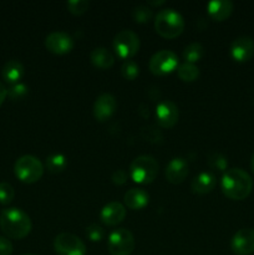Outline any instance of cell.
Returning a JSON list of instances; mask_svg holds the SVG:
<instances>
[{
	"label": "cell",
	"instance_id": "1",
	"mask_svg": "<svg viewBox=\"0 0 254 255\" xmlns=\"http://www.w3.org/2000/svg\"><path fill=\"white\" fill-rule=\"evenodd\" d=\"M224 196L233 201H242L247 198L253 188V181L249 173L242 168L227 169L221 181Z\"/></svg>",
	"mask_w": 254,
	"mask_h": 255
},
{
	"label": "cell",
	"instance_id": "2",
	"mask_svg": "<svg viewBox=\"0 0 254 255\" xmlns=\"http://www.w3.org/2000/svg\"><path fill=\"white\" fill-rule=\"evenodd\" d=\"M0 227L9 238L22 239L31 232V219L22 209L12 207L0 214Z\"/></svg>",
	"mask_w": 254,
	"mask_h": 255
},
{
	"label": "cell",
	"instance_id": "3",
	"mask_svg": "<svg viewBox=\"0 0 254 255\" xmlns=\"http://www.w3.org/2000/svg\"><path fill=\"white\" fill-rule=\"evenodd\" d=\"M154 29L164 39H174L184 30V20L178 11L172 7L162 9L154 17Z\"/></svg>",
	"mask_w": 254,
	"mask_h": 255
},
{
	"label": "cell",
	"instance_id": "4",
	"mask_svg": "<svg viewBox=\"0 0 254 255\" xmlns=\"http://www.w3.org/2000/svg\"><path fill=\"white\" fill-rule=\"evenodd\" d=\"M158 162L154 157L142 154L136 157L129 166V176L138 184H149L158 174Z\"/></svg>",
	"mask_w": 254,
	"mask_h": 255
},
{
	"label": "cell",
	"instance_id": "5",
	"mask_svg": "<svg viewBox=\"0 0 254 255\" xmlns=\"http://www.w3.org/2000/svg\"><path fill=\"white\" fill-rule=\"evenodd\" d=\"M14 173L24 183H35L44 174V164L37 157L25 154L19 157L14 164Z\"/></svg>",
	"mask_w": 254,
	"mask_h": 255
},
{
	"label": "cell",
	"instance_id": "6",
	"mask_svg": "<svg viewBox=\"0 0 254 255\" xmlns=\"http://www.w3.org/2000/svg\"><path fill=\"white\" fill-rule=\"evenodd\" d=\"M138 35L132 30H121L114 37V50L121 59L129 60L138 52Z\"/></svg>",
	"mask_w": 254,
	"mask_h": 255
},
{
	"label": "cell",
	"instance_id": "7",
	"mask_svg": "<svg viewBox=\"0 0 254 255\" xmlns=\"http://www.w3.org/2000/svg\"><path fill=\"white\" fill-rule=\"evenodd\" d=\"M134 244L133 234L126 228H119L109 236L107 249L111 255H131Z\"/></svg>",
	"mask_w": 254,
	"mask_h": 255
},
{
	"label": "cell",
	"instance_id": "8",
	"mask_svg": "<svg viewBox=\"0 0 254 255\" xmlns=\"http://www.w3.org/2000/svg\"><path fill=\"white\" fill-rule=\"evenodd\" d=\"M148 67L157 76L171 74L178 67V56L171 50H161L149 59Z\"/></svg>",
	"mask_w": 254,
	"mask_h": 255
},
{
	"label": "cell",
	"instance_id": "9",
	"mask_svg": "<svg viewBox=\"0 0 254 255\" xmlns=\"http://www.w3.org/2000/svg\"><path fill=\"white\" fill-rule=\"evenodd\" d=\"M54 249L57 255H86V246L77 236L60 233L54 239Z\"/></svg>",
	"mask_w": 254,
	"mask_h": 255
},
{
	"label": "cell",
	"instance_id": "10",
	"mask_svg": "<svg viewBox=\"0 0 254 255\" xmlns=\"http://www.w3.org/2000/svg\"><path fill=\"white\" fill-rule=\"evenodd\" d=\"M157 124L163 128H172L178 122L179 111L174 102L163 100L156 107Z\"/></svg>",
	"mask_w": 254,
	"mask_h": 255
},
{
	"label": "cell",
	"instance_id": "11",
	"mask_svg": "<svg viewBox=\"0 0 254 255\" xmlns=\"http://www.w3.org/2000/svg\"><path fill=\"white\" fill-rule=\"evenodd\" d=\"M232 251L237 255H251L254 253V229L242 228L233 236L231 242Z\"/></svg>",
	"mask_w": 254,
	"mask_h": 255
},
{
	"label": "cell",
	"instance_id": "12",
	"mask_svg": "<svg viewBox=\"0 0 254 255\" xmlns=\"http://www.w3.org/2000/svg\"><path fill=\"white\" fill-rule=\"evenodd\" d=\"M45 46L52 54L65 55L74 47V39L67 32L54 31L46 36Z\"/></svg>",
	"mask_w": 254,
	"mask_h": 255
},
{
	"label": "cell",
	"instance_id": "13",
	"mask_svg": "<svg viewBox=\"0 0 254 255\" xmlns=\"http://www.w3.org/2000/svg\"><path fill=\"white\" fill-rule=\"evenodd\" d=\"M117 109V101L111 94H102L95 100L92 112L97 121L104 122L115 114Z\"/></svg>",
	"mask_w": 254,
	"mask_h": 255
},
{
	"label": "cell",
	"instance_id": "14",
	"mask_svg": "<svg viewBox=\"0 0 254 255\" xmlns=\"http://www.w3.org/2000/svg\"><path fill=\"white\" fill-rule=\"evenodd\" d=\"M231 55L236 61L246 62L254 56V40L251 36H239L232 42Z\"/></svg>",
	"mask_w": 254,
	"mask_h": 255
},
{
	"label": "cell",
	"instance_id": "15",
	"mask_svg": "<svg viewBox=\"0 0 254 255\" xmlns=\"http://www.w3.org/2000/svg\"><path fill=\"white\" fill-rule=\"evenodd\" d=\"M188 162L182 157H174L166 167V178L172 184H181L188 176Z\"/></svg>",
	"mask_w": 254,
	"mask_h": 255
},
{
	"label": "cell",
	"instance_id": "16",
	"mask_svg": "<svg viewBox=\"0 0 254 255\" xmlns=\"http://www.w3.org/2000/svg\"><path fill=\"white\" fill-rule=\"evenodd\" d=\"M126 217V207L120 202H111L106 204L100 212V218L106 226H117Z\"/></svg>",
	"mask_w": 254,
	"mask_h": 255
},
{
	"label": "cell",
	"instance_id": "17",
	"mask_svg": "<svg viewBox=\"0 0 254 255\" xmlns=\"http://www.w3.org/2000/svg\"><path fill=\"white\" fill-rule=\"evenodd\" d=\"M233 2L229 0H213L207 4V11L209 16L216 21H223L228 19L233 12Z\"/></svg>",
	"mask_w": 254,
	"mask_h": 255
},
{
	"label": "cell",
	"instance_id": "18",
	"mask_svg": "<svg viewBox=\"0 0 254 255\" xmlns=\"http://www.w3.org/2000/svg\"><path fill=\"white\" fill-rule=\"evenodd\" d=\"M149 194L142 188H131L125 193V206L133 211H139L148 204Z\"/></svg>",
	"mask_w": 254,
	"mask_h": 255
},
{
	"label": "cell",
	"instance_id": "19",
	"mask_svg": "<svg viewBox=\"0 0 254 255\" xmlns=\"http://www.w3.org/2000/svg\"><path fill=\"white\" fill-rule=\"evenodd\" d=\"M216 187V176L211 172H202L194 177L191 183L192 192L194 194H207Z\"/></svg>",
	"mask_w": 254,
	"mask_h": 255
},
{
	"label": "cell",
	"instance_id": "20",
	"mask_svg": "<svg viewBox=\"0 0 254 255\" xmlns=\"http://www.w3.org/2000/svg\"><path fill=\"white\" fill-rule=\"evenodd\" d=\"M25 74V67L22 65L21 61L19 60H9L4 64L1 69V76L9 84L15 85L19 82V80H21V77Z\"/></svg>",
	"mask_w": 254,
	"mask_h": 255
},
{
	"label": "cell",
	"instance_id": "21",
	"mask_svg": "<svg viewBox=\"0 0 254 255\" xmlns=\"http://www.w3.org/2000/svg\"><path fill=\"white\" fill-rule=\"evenodd\" d=\"M90 60H91L92 65L97 69L107 70L112 67L115 64V57L106 47H96L90 54Z\"/></svg>",
	"mask_w": 254,
	"mask_h": 255
},
{
	"label": "cell",
	"instance_id": "22",
	"mask_svg": "<svg viewBox=\"0 0 254 255\" xmlns=\"http://www.w3.org/2000/svg\"><path fill=\"white\" fill-rule=\"evenodd\" d=\"M204 47L201 42H192L183 50V57L188 64H196L203 57Z\"/></svg>",
	"mask_w": 254,
	"mask_h": 255
},
{
	"label": "cell",
	"instance_id": "23",
	"mask_svg": "<svg viewBox=\"0 0 254 255\" xmlns=\"http://www.w3.org/2000/svg\"><path fill=\"white\" fill-rule=\"evenodd\" d=\"M46 168L50 173H60L64 171L67 166V159L61 153H52L45 161Z\"/></svg>",
	"mask_w": 254,
	"mask_h": 255
},
{
	"label": "cell",
	"instance_id": "24",
	"mask_svg": "<svg viewBox=\"0 0 254 255\" xmlns=\"http://www.w3.org/2000/svg\"><path fill=\"white\" fill-rule=\"evenodd\" d=\"M177 74H178V77L182 81L192 82L198 79L199 69L194 64L184 62V64L178 65V67H177Z\"/></svg>",
	"mask_w": 254,
	"mask_h": 255
},
{
	"label": "cell",
	"instance_id": "25",
	"mask_svg": "<svg viewBox=\"0 0 254 255\" xmlns=\"http://www.w3.org/2000/svg\"><path fill=\"white\" fill-rule=\"evenodd\" d=\"M207 163H208L209 168H212L213 171L226 172L227 168H228L227 157L219 153V152H212V153H209L208 158H207Z\"/></svg>",
	"mask_w": 254,
	"mask_h": 255
},
{
	"label": "cell",
	"instance_id": "26",
	"mask_svg": "<svg viewBox=\"0 0 254 255\" xmlns=\"http://www.w3.org/2000/svg\"><path fill=\"white\" fill-rule=\"evenodd\" d=\"M152 16H153V11L147 5H137L132 9V17H133L134 21L139 22V24L148 22L152 19Z\"/></svg>",
	"mask_w": 254,
	"mask_h": 255
},
{
	"label": "cell",
	"instance_id": "27",
	"mask_svg": "<svg viewBox=\"0 0 254 255\" xmlns=\"http://www.w3.org/2000/svg\"><path fill=\"white\" fill-rule=\"evenodd\" d=\"M121 75L124 76V79L132 81L136 77H138L139 66L133 60H126L121 66Z\"/></svg>",
	"mask_w": 254,
	"mask_h": 255
},
{
	"label": "cell",
	"instance_id": "28",
	"mask_svg": "<svg viewBox=\"0 0 254 255\" xmlns=\"http://www.w3.org/2000/svg\"><path fill=\"white\" fill-rule=\"evenodd\" d=\"M15 197L14 187L7 182H0V203L9 204Z\"/></svg>",
	"mask_w": 254,
	"mask_h": 255
},
{
	"label": "cell",
	"instance_id": "29",
	"mask_svg": "<svg viewBox=\"0 0 254 255\" xmlns=\"http://www.w3.org/2000/svg\"><path fill=\"white\" fill-rule=\"evenodd\" d=\"M27 92H29V87L25 84L17 82V84L11 85L10 89H7V96L11 100H15V101H16V100L24 99L27 95Z\"/></svg>",
	"mask_w": 254,
	"mask_h": 255
},
{
	"label": "cell",
	"instance_id": "30",
	"mask_svg": "<svg viewBox=\"0 0 254 255\" xmlns=\"http://www.w3.org/2000/svg\"><path fill=\"white\" fill-rule=\"evenodd\" d=\"M66 5L71 14L82 15L89 10L90 2L87 0H70Z\"/></svg>",
	"mask_w": 254,
	"mask_h": 255
},
{
	"label": "cell",
	"instance_id": "31",
	"mask_svg": "<svg viewBox=\"0 0 254 255\" xmlns=\"http://www.w3.org/2000/svg\"><path fill=\"white\" fill-rule=\"evenodd\" d=\"M141 133H142V137H143L144 139L152 142V143H157V142H159L162 139L161 131H159V129H157L154 126L143 127L141 131Z\"/></svg>",
	"mask_w": 254,
	"mask_h": 255
},
{
	"label": "cell",
	"instance_id": "32",
	"mask_svg": "<svg viewBox=\"0 0 254 255\" xmlns=\"http://www.w3.org/2000/svg\"><path fill=\"white\" fill-rule=\"evenodd\" d=\"M86 237L91 242H100L104 238V229L99 224H90L86 228Z\"/></svg>",
	"mask_w": 254,
	"mask_h": 255
},
{
	"label": "cell",
	"instance_id": "33",
	"mask_svg": "<svg viewBox=\"0 0 254 255\" xmlns=\"http://www.w3.org/2000/svg\"><path fill=\"white\" fill-rule=\"evenodd\" d=\"M127 178H128V173L124 171V169H117L111 176L112 183L116 184V186H122V184L126 183Z\"/></svg>",
	"mask_w": 254,
	"mask_h": 255
},
{
	"label": "cell",
	"instance_id": "34",
	"mask_svg": "<svg viewBox=\"0 0 254 255\" xmlns=\"http://www.w3.org/2000/svg\"><path fill=\"white\" fill-rule=\"evenodd\" d=\"M12 244L6 237L0 236V255H11Z\"/></svg>",
	"mask_w": 254,
	"mask_h": 255
},
{
	"label": "cell",
	"instance_id": "35",
	"mask_svg": "<svg viewBox=\"0 0 254 255\" xmlns=\"http://www.w3.org/2000/svg\"><path fill=\"white\" fill-rule=\"evenodd\" d=\"M7 96V89L5 87V85L2 84L1 81H0V106H1L2 104H4L5 99H6Z\"/></svg>",
	"mask_w": 254,
	"mask_h": 255
},
{
	"label": "cell",
	"instance_id": "36",
	"mask_svg": "<svg viewBox=\"0 0 254 255\" xmlns=\"http://www.w3.org/2000/svg\"><path fill=\"white\" fill-rule=\"evenodd\" d=\"M147 4L152 5V6H158V5L164 4V0H161V1H147Z\"/></svg>",
	"mask_w": 254,
	"mask_h": 255
},
{
	"label": "cell",
	"instance_id": "37",
	"mask_svg": "<svg viewBox=\"0 0 254 255\" xmlns=\"http://www.w3.org/2000/svg\"><path fill=\"white\" fill-rule=\"evenodd\" d=\"M251 166H252V169H253V172H254V152H253V154H252V158H251Z\"/></svg>",
	"mask_w": 254,
	"mask_h": 255
},
{
	"label": "cell",
	"instance_id": "38",
	"mask_svg": "<svg viewBox=\"0 0 254 255\" xmlns=\"http://www.w3.org/2000/svg\"><path fill=\"white\" fill-rule=\"evenodd\" d=\"M25 255H34V254H25Z\"/></svg>",
	"mask_w": 254,
	"mask_h": 255
}]
</instances>
